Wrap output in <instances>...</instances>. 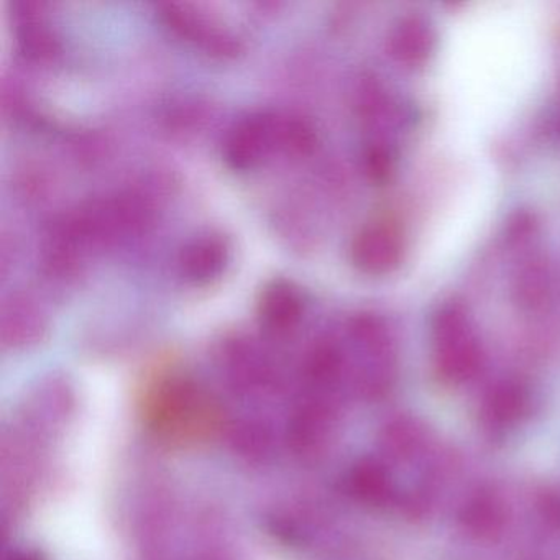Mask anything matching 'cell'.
Here are the masks:
<instances>
[{
	"mask_svg": "<svg viewBox=\"0 0 560 560\" xmlns=\"http://www.w3.org/2000/svg\"><path fill=\"white\" fill-rule=\"evenodd\" d=\"M149 411L156 431L168 438H199L214 428L211 401L185 380H173L160 386Z\"/></svg>",
	"mask_w": 560,
	"mask_h": 560,
	"instance_id": "obj_1",
	"label": "cell"
},
{
	"mask_svg": "<svg viewBox=\"0 0 560 560\" xmlns=\"http://www.w3.org/2000/svg\"><path fill=\"white\" fill-rule=\"evenodd\" d=\"M284 122L287 116L268 110L238 119L228 130L222 143L225 163L238 172H247L275 152H284Z\"/></svg>",
	"mask_w": 560,
	"mask_h": 560,
	"instance_id": "obj_2",
	"label": "cell"
},
{
	"mask_svg": "<svg viewBox=\"0 0 560 560\" xmlns=\"http://www.w3.org/2000/svg\"><path fill=\"white\" fill-rule=\"evenodd\" d=\"M438 365L451 380H467L481 362L480 346L458 304L442 307L434 320Z\"/></svg>",
	"mask_w": 560,
	"mask_h": 560,
	"instance_id": "obj_3",
	"label": "cell"
},
{
	"mask_svg": "<svg viewBox=\"0 0 560 560\" xmlns=\"http://www.w3.org/2000/svg\"><path fill=\"white\" fill-rule=\"evenodd\" d=\"M159 9L160 18L176 35L199 45L208 54L234 57L241 50V42L234 35L209 21L195 5L168 2L160 4Z\"/></svg>",
	"mask_w": 560,
	"mask_h": 560,
	"instance_id": "obj_4",
	"label": "cell"
},
{
	"mask_svg": "<svg viewBox=\"0 0 560 560\" xmlns=\"http://www.w3.org/2000/svg\"><path fill=\"white\" fill-rule=\"evenodd\" d=\"M401 232L395 225L369 224L360 229L350 245V260L362 273L372 277L392 273L402 260Z\"/></svg>",
	"mask_w": 560,
	"mask_h": 560,
	"instance_id": "obj_5",
	"label": "cell"
},
{
	"mask_svg": "<svg viewBox=\"0 0 560 560\" xmlns=\"http://www.w3.org/2000/svg\"><path fill=\"white\" fill-rule=\"evenodd\" d=\"M48 320L37 301L28 294L12 293L0 310V337L9 349L35 346L47 334Z\"/></svg>",
	"mask_w": 560,
	"mask_h": 560,
	"instance_id": "obj_6",
	"label": "cell"
},
{
	"mask_svg": "<svg viewBox=\"0 0 560 560\" xmlns=\"http://www.w3.org/2000/svg\"><path fill=\"white\" fill-rule=\"evenodd\" d=\"M231 260V248L222 235H198L179 250L176 267L188 283L208 284L222 277Z\"/></svg>",
	"mask_w": 560,
	"mask_h": 560,
	"instance_id": "obj_7",
	"label": "cell"
},
{
	"mask_svg": "<svg viewBox=\"0 0 560 560\" xmlns=\"http://www.w3.org/2000/svg\"><path fill=\"white\" fill-rule=\"evenodd\" d=\"M18 44L22 54L32 61H51L60 55L61 42L50 22L42 15L37 2L18 4Z\"/></svg>",
	"mask_w": 560,
	"mask_h": 560,
	"instance_id": "obj_8",
	"label": "cell"
},
{
	"mask_svg": "<svg viewBox=\"0 0 560 560\" xmlns=\"http://www.w3.org/2000/svg\"><path fill=\"white\" fill-rule=\"evenodd\" d=\"M303 311L300 291L288 281H273L261 291L258 316L261 324L271 332L287 334L293 330L300 324Z\"/></svg>",
	"mask_w": 560,
	"mask_h": 560,
	"instance_id": "obj_9",
	"label": "cell"
},
{
	"mask_svg": "<svg viewBox=\"0 0 560 560\" xmlns=\"http://www.w3.org/2000/svg\"><path fill=\"white\" fill-rule=\"evenodd\" d=\"M434 45V31L425 19L418 15L401 19L389 32V55L405 67L415 68L424 63L431 57Z\"/></svg>",
	"mask_w": 560,
	"mask_h": 560,
	"instance_id": "obj_10",
	"label": "cell"
},
{
	"mask_svg": "<svg viewBox=\"0 0 560 560\" xmlns=\"http://www.w3.org/2000/svg\"><path fill=\"white\" fill-rule=\"evenodd\" d=\"M332 411L320 398L306 399L291 421L290 439L301 454H313L326 442Z\"/></svg>",
	"mask_w": 560,
	"mask_h": 560,
	"instance_id": "obj_11",
	"label": "cell"
},
{
	"mask_svg": "<svg viewBox=\"0 0 560 560\" xmlns=\"http://www.w3.org/2000/svg\"><path fill=\"white\" fill-rule=\"evenodd\" d=\"M31 412L27 418L34 425H54L63 421L73 406V395L70 386L61 380H48L40 383L31 401L27 402Z\"/></svg>",
	"mask_w": 560,
	"mask_h": 560,
	"instance_id": "obj_12",
	"label": "cell"
},
{
	"mask_svg": "<svg viewBox=\"0 0 560 560\" xmlns=\"http://www.w3.org/2000/svg\"><path fill=\"white\" fill-rule=\"evenodd\" d=\"M229 373L235 385L255 388L268 380V366L260 353L247 343H235L228 357Z\"/></svg>",
	"mask_w": 560,
	"mask_h": 560,
	"instance_id": "obj_13",
	"label": "cell"
},
{
	"mask_svg": "<svg viewBox=\"0 0 560 560\" xmlns=\"http://www.w3.org/2000/svg\"><path fill=\"white\" fill-rule=\"evenodd\" d=\"M514 291H516L517 301L523 306L536 307L542 304L544 298L549 291V277H547L546 268L539 264L523 268L517 277Z\"/></svg>",
	"mask_w": 560,
	"mask_h": 560,
	"instance_id": "obj_14",
	"label": "cell"
},
{
	"mask_svg": "<svg viewBox=\"0 0 560 560\" xmlns=\"http://www.w3.org/2000/svg\"><path fill=\"white\" fill-rule=\"evenodd\" d=\"M352 485L353 490L359 491L360 497L375 500L380 491H383L385 481H383L382 474L373 465H362L353 471Z\"/></svg>",
	"mask_w": 560,
	"mask_h": 560,
	"instance_id": "obj_15",
	"label": "cell"
},
{
	"mask_svg": "<svg viewBox=\"0 0 560 560\" xmlns=\"http://www.w3.org/2000/svg\"><path fill=\"white\" fill-rule=\"evenodd\" d=\"M365 170L373 179H385L392 172V159L382 147H372L365 153Z\"/></svg>",
	"mask_w": 560,
	"mask_h": 560,
	"instance_id": "obj_16",
	"label": "cell"
},
{
	"mask_svg": "<svg viewBox=\"0 0 560 560\" xmlns=\"http://www.w3.org/2000/svg\"><path fill=\"white\" fill-rule=\"evenodd\" d=\"M11 560H44L40 553L35 550H22V552L14 553Z\"/></svg>",
	"mask_w": 560,
	"mask_h": 560,
	"instance_id": "obj_17",
	"label": "cell"
}]
</instances>
